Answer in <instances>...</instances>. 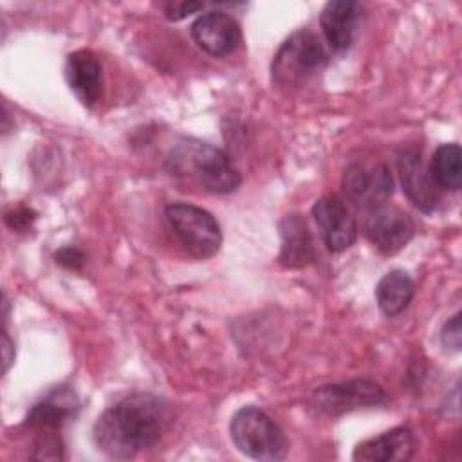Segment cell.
<instances>
[{"label": "cell", "instance_id": "cell-1", "mask_svg": "<svg viewBox=\"0 0 462 462\" xmlns=\"http://www.w3.org/2000/svg\"><path fill=\"white\" fill-rule=\"evenodd\" d=\"M168 424V406L152 393H132L106 408L94 426L97 448L110 458L128 460L159 442Z\"/></svg>", "mask_w": 462, "mask_h": 462}, {"label": "cell", "instance_id": "cell-2", "mask_svg": "<svg viewBox=\"0 0 462 462\" xmlns=\"http://www.w3.org/2000/svg\"><path fill=\"white\" fill-rule=\"evenodd\" d=\"M168 171L202 191L215 195L233 193L240 186V173L229 157L217 146L193 137H180L166 155Z\"/></svg>", "mask_w": 462, "mask_h": 462}, {"label": "cell", "instance_id": "cell-3", "mask_svg": "<svg viewBox=\"0 0 462 462\" xmlns=\"http://www.w3.org/2000/svg\"><path fill=\"white\" fill-rule=\"evenodd\" d=\"M229 437L240 453L254 460H282L289 451L282 428L256 406H244L233 415Z\"/></svg>", "mask_w": 462, "mask_h": 462}, {"label": "cell", "instance_id": "cell-4", "mask_svg": "<svg viewBox=\"0 0 462 462\" xmlns=\"http://www.w3.org/2000/svg\"><path fill=\"white\" fill-rule=\"evenodd\" d=\"M327 61L321 40L307 29L292 32L274 54L271 74L278 87H301Z\"/></svg>", "mask_w": 462, "mask_h": 462}, {"label": "cell", "instance_id": "cell-5", "mask_svg": "<svg viewBox=\"0 0 462 462\" xmlns=\"http://www.w3.org/2000/svg\"><path fill=\"white\" fill-rule=\"evenodd\" d=\"M166 220L188 254L206 260L218 253L222 231L209 211L193 204L173 202L166 208Z\"/></svg>", "mask_w": 462, "mask_h": 462}, {"label": "cell", "instance_id": "cell-6", "mask_svg": "<svg viewBox=\"0 0 462 462\" xmlns=\"http://www.w3.org/2000/svg\"><path fill=\"white\" fill-rule=\"evenodd\" d=\"M386 401L381 384L370 379H350L345 383L319 386L312 393V406L325 415H343L361 408L379 406Z\"/></svg>", "mask_w": 462, "mask_h": 462}, {"label": "cell", "instance_id": "cell-7", "mask_svg": "<svg viewBox=\"0 0 462 462\" xmlns=\"http://www.w3.org/2000/svg\"><path fill=\"white\" fill-rule=\"evenodd\" d=\"M310 213L328 251L341 253L356 242L357 224L337 195H325L318 199Z\"/></svg>", "mask_w": 462, "mask_h": 462}, {"label": "cell", "instance_id": "cell-8", "mask_svg": "<svg viewBox=\"0 0 462 462\" xmlns=\"http://www.w3.org/2000/svg\"><path fill=\"white\" fill-rule=\"evenodd\" d=\"M365 233L381 253L393 254L413 238L415 224L406 211L381 204L370 211Z\"/></svg>", "mask_w": 462, "mask_h": 462}, {"label": "cell", "instance_id": "cell-9", "mask_svg": "<svg viewBox=\"0 0 462 462\" xmlns=\"http://www.w3.org/2000/svg\"><path fill=\"white\" fill-rule=\"evenodd\" d=\"M393 180L384 164L372 168L365 164H350L343 175V189L346 197L363 208H377L392 195Z\"/></svg>", "mask_w": 462, "mask_h": 462}, {"label": "cell", "instance_id": "cell-10", "mask_svg": "<svg viewBox=\"0 0 462 462\" xmlns=\"http://www.w3.org/2000/svg\"><path fill=\"white\" fill-rule=\"evenodd\" d=\"M397 170L402 191L410 202L424 213L433 211L439 202V189L430 175V170L422 162L420 152L415 148H402L397 153Z\"/></svg>", "mask_w": 462, "mask_h": 462}, {"label": "cell", "instance_id": "cell-11", "mask_svg": "<svg viewBox=\"0 0 462 462\" xmlns=\"http://www.w3.org/2000/svg\"><path fill=\"white\" fill-rule=\"evenodd\" d=\"M195 43L209 56H227L240 43V25L224 11H208L191 25Z\"/></svg>", "mask_w": 462, "mask_h": 462}, {"label": "cell", "instance_id": "cell-12", "mask_svg": "<svg viewBox=\"0 0 462 462\" xmlns=\"http://www.w3.org/2000/svg\"><path fill=\"white\" fill-rule=\"evenodd\" d=\"M101 63L92 51L81 49L67 56L65 61V78L76 97L92 106L101 97L103 90V74Z\"/></svg>", "mask_w": 462, "mask_h": 462}, {"label": "cell", "instance_id": "cell-13", "mask_svg": "<svg viewBox=\"0 0 462 462\" xmlns=\"http://www.w3.org/2000/svg\"><path fill=\"white\" fill-rule=\"evenodd\" d=\"M413 451H415L413 431L408 426H397L357 444L352 458L361 462L410 460Z\"/></svg>", "mask_w": 462, "mask_h": 462}, {"label": "cell", "instance_id": "cell-14", "mask_svg": "<svg viewBox=\"0 0 462 462\" xmlns=\"http://www.w3.org/2000/svg\"><path fill=\"white\" fill-rule=\"evenodd\" d=\"M361 5L354 0H332L327 2L319 25L327 43L336 51H345L352 45L357 31Z\"/></svg>", "mask_w": 462, "mask_h": 462}, {"label": "cell", "instance_id": "cell-15", "mask_svg": "<svg viewBox=\"0 0 462 462\" xmlns=\"http://www.w3.org/2000/svg\"><path fill=\"white\" fill-rule=\"evenodd\" d=\"M280 263L287 269H301L309 265L314 256V240L300 215H287L280 222Z\"/></svg>", "mask_w": 462, "mask_h": 462}, {"label": "cell", "instance_id": "cell-16", "mask_svg": "<svg viewBox=\"0 0 462 462\" xmlns=\"http://www.w3.org/2000/svg\"><path fill=\"white\" fill-rule=\"evenodd\" d=\"M78 408V401L70 390L58 388L52 390L43 401L36 402L27 413L25 424L40 430H56L60 428L70 415H74Z\"/></svg>", "mask_w": 462, "mask_h": 462}, {"label": "cell", "instance_id": "cell-17", "mask_svg": "<svg viewBox=\"0 0 462 462\" xmlns=\"http://www.w3.org/2000/svg\"><path fill=\"white\" fill-rule=\"evenodd\" d=\"M415 294L413 280L408 273L401 269H393L386 273L375 287V300L381 312L388 318L399 316L408 309Z\"/></svg>", "mask_w": 462, "mask_h": 462}, {"label": "cell", "instance_id": "cell-18", "mask_svg": "<svg viewBox=\"0 0 462 462\" xmlns=\"http://www.w3.org/2000/svg\"><path fill=\"white\" fill-rule=\"evenodd\" d=\"M430 175L437 188L457 191L462 184V150L457 143L440 144L431 157Z\"/></svg>", "mask_w": 462, "mask_h": 462}, {"label": "cell", "instance_id": "cell-19", "mask_svg": "<svg viewBox=\"0 0 462 462\" xmlns=\"http://www.w3.org/2000/svg\"><path fill=\"white\" fill-rule=\"evenodd\" d=\"M442 345L451 350H460L462 345V330H460V314L457 312L449 321H446L442 332H440Z\"/></svg>", "mask_w": 462, "mask_h": 462}, {"label": "cell", "instance_id": "cell-20", "mask_svg": "<svg viewBox=\"0 0 462 462\" xmlns=\"http://www.w3.org/2000/svg\"><path fill=\"white\" fill-rule=\"evenodd\" d=\"M34 218H36V213L29 208H16V209L5 213V224L14 231H23V229L31 227Z\"/></svg>", "mask_w": 462, "mask_h": 462}, {"label": "cell", "instance_id": "cell-21", "mask_svg": "<svg viewBox=\"0 0 462 462\" xmlns=\"http://www.w3.org/2000/svg\"><path fill=\"white\" fill-rule=\"evenodd\" d=\"M202 7H204V4H200V2H170L166 5V16H168V20L179 22Z\"/></svg>", "mask_w": 462, "mask_h": 462}, {"label": "cell", "instance_id": "cell-22", "mask_svg": "<svg viewBox=\"0 0 462 462\" xmlns=\"http://www.w3.org/2000/svg\"><path fill=\"white\" fill-rule=\"evenodd\" d=\"M56 262L67 269H79L85 263V254L79 249L67 245L56 253Z\"/></svg>", "mask_w": 462, "mask_h": 462}, {"label": "cell", "instance_id": "cell-23", "mask_svg": "<svg viewBox=\"0 0 462 462\" xmlns=\"http://www.w3.org/2000/svg\"><path fill=\"white\" fill-rule=\"evenodd\" d=\"M14 359V346H13V341L9 337V334L4 330L2 334V361H4V374L9 370L11 363Z\"/></svg>", "mask_w": 462, "mask_h": 462}]
</instances>
